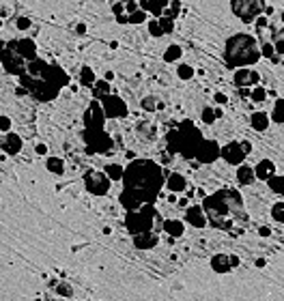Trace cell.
<instances>
[{"instance_id":"obj_1","label":"cell","mask_w":284,"mask_h":301,"mask_svg":"<svg viewBox=\"0 0 284 301\" xmlns=\"http://www.w3.org/2000/svg\"><path fill=\"white\" fill-rule=\"evenodd\" d=\"M170 172L151 159H133L127 168H123V185L125 191L133 194L142 205H153L157 200L162 185Z\"/></svg>"},{"instance_id":"obj_2","label":"cell","mask_w":284,"mask_h":301,"mask_svg":"<svg viewBox=\"0 0 284 301\" xmlns=\"http://www.w3.org/2000/svg\"><path fill=\"white\" fill-rule=\"evenodd\" d=\"M200 209L205 211L207 220H211L218 228H230L235 224V215L241 213V209H244V200H241L239 191L220 189L213 196H205Z\"/></svg>"},{"instance_id":"obj_3","label":"cell","mask_w":284,"mask_h":301,"mask_svg":"<svg viewBox=\"0 0 284 301\" xmlns=\"http://www.w3.org/2000/svg\"><path fill=\"white\" fill-rule=\"evenodd\" d=\"M261 58V52L256 48V39L246 33H239L226 41V60L232 67L246 69L247 65H254Z\"/></svg>"},{"instance_id":"obj_4","label":"cell","mask_w":284,"mask_h":301,"mask_svg":"<svg viewBox=\"0 0 284 301\" xmlns=\"http://www.w3.org/2000/svg\"><path fill=\"white\" fill-rule=\"evenodd\" d=\"M168 150L170 153H181L185 159H194L196 149L203 142V133L194 127L192 121H183L177 129L168 132Z\"/></svg>"},{"instance_id":"obj_5","label":"cell","mask_w":284,"mask_h":301,"mask_svg":"<svg viewBox=\"0 0 284 301\" xmlns=\"http://www.w3.org/2000/svg\"><path fill=\"white\" fill-rule=\"evenodd\" d=\"M162 217H159L157 209L153 205H142L138 211L133 213H127L125 226L132 235H142V232H153V226L159 224L162 226Z\"/></svg>"},{"instance_id":"obj_6","label":"cell","mask_w":284,"mask_h":301,"mask_svg":"<svg viewBox=\"0 0 284 301\" xmlns=\"http://www.w3.org/2000/svg\"><path fill=\"white\" fill-rule=\"evenodd\" d=\"M0 63H2L4 69H7L9 74H13V75H22L24 69H26V60H22L18 54H15L11 43H9V48L2 50V54H0Z\"/></svg>"},{"instance_id":"obj_7","label":"cell","mask_w":284,"mask_h":301,"mask_svg":"<svg viewBox=\"0 0 284 301\" xmlns=\"http://www.w3.org/2000/svg\"><path fill=\"white\" fill-rule=\"evenodd\" d=\"M84 185H86V189H89L91 194H97V196H103L108 189H110V181H108V176L103 172H99V170H91V172H86Z\"/></svg>"},{"instance_id":"obj_8","label":"cell","mask_w":284,"mask_h":301,"mask_svg":"<svg viewBox=\"0 0 284 301\" xmlns=\"http://www.w3.org/2000/svg\"><path fill=\"white\" fill-rule=\"evenodd\" d=\"M84 142L89 144V153H106L112 147V138L106 132H84Z\"/></svg>"},{"instance_id":"obj_9","label":"cell","mask_w":284,"mask_h":301,"mask_svg":"<svg viewBox=\"0 0 284 301\" xmlns=\"http://www.w3.org/2000/svg\"><path fill=\"white\" fill-rule=\"evenodd\" d=\"M101 110H103V116L106 118H118V116H125L127 114V106L121 97L116 95H108L101 99Z\"/></svg>"},{"instance_id":"obj_10","label":"cell","mask_w":284,"mask_h":301,"mask_svg":"<svg viewBox=\"0 0 284 301\" xmlns=\"http://www.w3.org/2000/svg\"><path fill=\"white\" fill-rule=\"evenodd\" d=\"M232 13H237L244 22H254L258 15L263 13V4L261 2H246V0H239V2H232Z\"/></svg>"},{"instance_id":"obj_11","label":"cell","mask_w":284,"mask_h":301,"mask_svg":"<svg viewBox=\"0 0 284 301\" xmlns=\"http://www.w3.org/2000/svg\"><path fill=\"white\" fill-rule=\"evenodd\" d=\"M103 110L97 101H93L89 106V110L84 112V123H86V132H103Z\"/></svg>"},{"instance_id":"obj_12","label":"cell","mask_w":284,"mask_h":301,"mask_svg":"<svg viewBox=\"0 0 284 301\" xmlns=\"http://www.w3.org/2000/svg\"><path fill=\"white\" fill-rule=\"evenodd\" d=\"M218 157H220V147H218V142H213V140H203V142L198 144V149H196V155H194V159H198L200 164H211Z\"/></svg>"},{"instance_id":"obj_13","label":"cell","mask_w":284,"mask_h":301,"mask_svg":"<svg viewBox=\"0 0 284 301\" xmlns=\"http://www.w3.org/2000/svg\"><path fill=\"white\" fill-rule=\"evenodd\" d=\"M13 50H15V54L19 56L22 60H26V63H30V60H35L37 58V45H35V41L33 39H19V41H13Z\"/></svg>"},{"instance_id":"obj_14","label":"cell","mask_w":284,"mask_h":301,"mask_svg":"<svg viewBox=\"0 0 284 301\" xmlns=\"http://www.w3.org/2000/svg\"><path fill=\"white\" fill-rule=\"evenodd\" d=\"M220 157H224L226 162L232 164V166H241L246 159V153L241 150L239 142H230V144H226L224 149H220Z\"/></svg>"},{"instance_id":"obj_15","label":"cell","mask_w":284,"mask_h":301,"mask_svg":"<svg viewBox=\"0 0 284 301\" xmlns=\"http://www.w3.org/2000/svg\"><path fill=\"white\" fill-rule=\"evenodd\" d=\"M261 75L256 71H250V69H239L235 74V84L239 88H250V86H256Z\"/></svg>"},{"instance_id":"obj_16","label":"cell","mask_w":284,"mask_h":301,"mask_svg":"<svg viewBox=\"0 0 284 301\" xmlns=\"http://www.w3.org/2000/svg\"><path fill=\"white\" fill-rule=\"evenodd\" d=\"M157 235L155 232H142V235H133V245L138 250H153L157 245Z\"/></svg>"},{"instance_id":"obj_17","label":"cell","mask_w":284,"mask_h":301,"mask_svg":"<svg viewBox=\"0 0 284 301\" xmlns=\"http://www.w3.org/2000/svg\"><path fill=\"white\" fill-rule=\"evenodd\" d=\"M185 220L189 222L192 226L196 228H203L207 226V217H205V211L200 209L198 205H194V207H188V211H185Z\"/></svg>"},{"instance_id":"obj_18","label":"cell","mask_w":284,"mask_h":301,"mask_svg":"<svg viewBox=\"0 0 284 301\" xmlns=\"http://www.w3.org/2000/svg\"><path fill=\"white\" fill-rule=\"evenodd\" d=\"M273 174H276V164H273L271 159H263V162L254 168V179L269 181Z\"/></svg>"},{"instance_id":"obj_19","label":"cell","mask_w":284,"mask_h":301,"mask_svg":"<svg viewBox=\"0 0 284 301\" xmlns=\"http://www.w3.org/2000/svg\"><path fill=\"white\" fill-rule=\"evenodd\" d=\"M166 188L168 191H172L174 196L179 194V191H183L185 188H188V181H185V176L183 174H179V172H170L166 176Z\"/></svg>"},{"instance_id":"obj_20","label":"cell","mask_w":284,"mask_h":301,"mask_svg":"<svg viewBox=\"0 0 284 301\" xmlns=\"http://www.w3.org/2000/svg\"><path fill=\"white\" fill-rule=\"evenodd\" d=\"M2 150L4 153H9V155H18L19 153V149H22V138L18 136V133H7V136L2 138Z\"/></svg>"},{"instance_id":"obj_21","label":"cell","mask_w":284,"mask_h":301,"mask_svg":"<svg viewBox=\"0 0 284 301\" xmlns=\"http://www.w3.org/2000/svg\"><path fill=\"white\" fill-rule=\"evenodd\" d=\"M118 200H121V205L127 209V213H133V211H138V209H140V207H142V202L138 200L133 194H129V191H121Z\"/></svg>"},{"instance_id":"obj_22","label":"cell","mask_w":284,"mask_h":301,"mask_svg":"<svg viewBox=\"0 0 284 301\" xmlns=\"http://www.w3.org/2000/svg\"><path fill=\"white\" fill-rule=\"evenodd\" d=\"M250 125H252V129H256V132H265V129L269 127V116H267V112H254L250 116Z\"/></svg>"},{"instance_id":"obj_23","label":"cell","mask_w":284,"mask_h":301,"mask_svg":"<svg viewBox=\"0 0 284 301\" xmlns=\"http://www.w3.org/2000/svg\"><path fill=\"white\" fill-rule=\"evenodd\" d=\"M162 228L168 232L170 237H181L185 232V226H183V222L181 220H166V222H162Z\"/></svg>"},{"instance_id":"obj_24","label":"cell","mask_w":284,"mask_h":301,"mask_svg":"<svg viewBox=\"0 0 284 301\" xmlns=\"http://www.w3.org/2000/svg\"><path fill=\"white\" fill-rule=\"evenodd\" d=\"M237 181H239L241 185H252L254 183V168L252 166H239V170H237Z\"/></svg>"},{"instance_id":"obj_25","label":"cell","mask_w":284,"mask_h":301,"mask_svg":"<svg viewBox=\"0 0 284 301\" xmlns=\"http://www.w3.org/2000/svg\"><path fill=\"white\" fill-rule=\"evenodd\" d=\"M211 267H213L218 273H226V271H230L228 256H226V254H215V256L211 258Z\"/></svg>"},{"instance_id":"obj_26","label":"cell","mask_w":284,"mask_h":301,"mask_svg":"<svg viewBox=\"0 0 284 301\" xmlns=\"http://www.w3.org/2000/svg\"><path fill=\"white\" fill-rule=\"evenodd\" d=\"M110 95V82L106 80H95V84H93V97L95 99H103V97Z\"/></svg>"},{"instance_id":"obj_27","label":"cell","mask_w":284,"mask_h":301,"mask_svg":"<svg viewBox=\"0 0 284 301\" xmlns=\"http://www.w3.org/2000/svg\"><path fill=\"white\" fill-rule=\"evenodd\" d=\"M103 174L108 176V181H121L123 179V166L118 164H108L103 168Z\"/></svg>"},{"instance_id":"obj_28","label":"cell","mask_w":284,"mask_h":301,"mask_svg":"<svg viewBox=\"0 0 284 301\" xmlns=\"http://www.w3.org/2000/svg\"><path fill=\"white\" fill-rule=\"evenodd\" d=\"M181 54H183L181 45H168L166 52H164V60H166V63H174V60L181 58Z\"/></svg>"},{"instance_id":"obj_29","label":"cell","mask_w":284,"mask_h":301,"mask_svg":"<svg viewBox=\"0 0 284 301\" xmlns=\"http://www.w3.org/2000/svg\"><path fill=\"white\" fill-rule=\"evenodd\" d=\"M45 166H48V170L50 172H54V174H63V170H65V164H63V159L60 157H48Z\"/></svg>"},{"instance_id":"obj_30","label":"cell","mask_w":284,"mask_h":301,"mask_svg":"<svg viewBox=\"0 0 284 301\" xmlns=\"http://www.w3.org/2000/svg\"><path fill=\"white\" fill-rule=\"evenodd\" d=\"M267 185H269L271 191H276V194H284V176L273 174L271 179L267 181Z\"/></svg>"},{"instance_id":"obj_31","label":"cell","mask_w":284,"mask_h":301,"mask_svg":"<svg viewBox=\"0 0 284 301\" xmlns=\"http://www.w3.org/2000/svg\"><path fill=\"white\" fill-rule=\"evenodd\" d=\"M82 84H86V86L95 84V71L91 67H82Z\"/></svg>"},{"instance_id":"obj_32","label":"cell","mask_w":284,"mask_h":301,"mask_svg":"<svg viewBox=\"0 0 284 301\" xmlns=\"http://www.w3.org/2000/svg\"><path fill=\"white\" fill-rule=\"evenodd\" d=\"M177 75L181 80H189V77H194V69L189 65H179L177 67Z\"/></svg>"},{"instance_id":"obj_33","label":"cell","mask_w":284,"mask_h":301,"mask_svg":"<svg viewBox=\"0 0 284 301\" xmlns=\"http://www.w3.org/2000/svg\"><path fill=\"white\" fill-rule=\"evenodd\" d=\"M157 24H159V30H162V35L164 33H172V30H174V22H172V19H168V18H159Z\"/></svg>"},{"instance_id":"obj_34","label":"cell","mask_w":284,"mask_h":301,"mask_svg":"<svg viewBox=\"0 0 284 301\" xmlns=\"http://www.w3.org/2000/svg\"><path fill=\"white\" fill-rule=\"evenodd\" d=\"M271 215L276 222H284V202H276V205H273Z\"/></svg>"},{"instance_id":"obj_35","label":"cell","mask_w":284,"mask_h":301,"mask_svg":"<svg viewBox=\"0 0 284 301\" xmlns=\"http://www.w3.org/2000/svg\"><path fill=\"white\" fill-rule=\"evenodd\" d=\"M144 19H147V13L142 11V9H138L136 13H132V15H127V22L129 24H142Z\"/></svg>"},{"instance_id":"obj_36","label":"cell","mask_w":284,"mask_h":301,"mask_svg":"<svg viewBox=\"0 0 284 301\" xmlns=\"http://www.w3.org/2000/svg\"><path fill=\"white\" fill-rule=\"evenodd\" d=\"M258 52H261V56H267V58H271V60H280L276 56V52H273V45L271 43H263V48L258 50Z\"/></svg>"},{"instance_id":"obj_37","label":"cell","mask_w":284,"mask_h":301,"mask_svg":"<svg viewBox=\"0 0 284 301\" xmlns=\"http://www.w3.org/2000/svg\"><path fill=\"white\" fill-rule=\"evenodd\" d=\"M282 110H284V101L276 99V106H273V116H271L276 123H282Z\"/></svg>"},{"instance_id":"obj_38","label":"cell","mask_w":284,"mask_h":301,"mask_svg":"<svg viewBox=\"0 0 284 301\" xmlns=\"http://www.w3.org/2000/svg\"><path fill=\"white\" fill-rule=\"evenodd\" d=\"M250 97H252L254 101H263V99L267 97V91H265V88H261V86H254V88L250 91Z\"/></svg>"},{"instance_id":"obj_39","label":"cell","mask_w":284,"mask_h":301,"mask_svg":"<svg viewBox=\"0 0 284 301\" xmlns=\"http://www.w3.org/2000/svg\"><path fill=\"white\" fill-rule=\"evenodd\" d=\"M203 123H215V108H205L203 110Z\"/></svg>"},{"instance_id":"obj_40","label":"cell","mask_w":284,"mask_h":301,"mask_svg":"<svg viewBox=\"0 0 284 301\" xmlns=\"http://www.w3.org/2000/svg\"><path fill=\"white\" fill-rule=\"evenodd\" d=\"M155 103H157V101H155V97H144V99L140 101V106H142V110L153 112L155 108H157V106H155Z\"/></svg>"},{"instance_id":"obj_41","label":"cell","mask_w":284,"mask_h":301,"mask_svg":"<svg viewBox=\"0 0 284 301\" xmlns=\"http://www.w3.org/2000/svg\"><path fill=\"white\" fill-rule=\"evenodd\" d=\"M149 33H151L153 37H164V35H162V30H159L157 19H151V22H149Z\"/></svg>"},{"instance_id":"obj_42","label":"cell","mask_w":284,"mask_h":301,"mask_svg":"<svg viewBox=\"0 0 284 301\" xmlns=\"http://www.w3.org/2000/svg\"><path fill=\"white\" fill-rule=\"evenodd\" d=\"M112 13L116 15H125V2H116V4H112Z\"/></svg>"},{"instance_id":"obj_43","label":"cell","mask_w":284,"mask_h":301,"mask_svg":"<svg viewBox=\"0 0 284 301\" xmlns=\"http://www.w3.org/2000/svg\"><path fill=\"white\" fill-rule=\"evenodd\" d=\"M138 9H140V4H138V2H125V15L136 13Z\"/></svg>"},{"instance_id":"obj_44","label":"cell","mask_w":284,"mask_h":301,"mask_svg":"<svg viewBox=\"0 0 284 301\" xmlns=\"http://www.w3.org/2000/svg\"><path fill=\"white\" fill-rule=\"evenodd\" d=\"M0 129H2V132H9V129H11V118L0 116Z\"/></svg>"},{"instance_id":"obj_45","label":"cell","mask_w":284,"mask_h":301,"mask_svg":"<svg viewBox=\"0 0 284 301\" xmlns=\"http://www.w3.org/2000/svg\"><path fill=\"white\" fill-rule=\"evenodd\" d=\"M28 26H30V19H26V18H19V19H18V28H19V30H26Z\"/></svg>"},{"instance_id":"obj_46","label":"cell","mask_w":284,"mask_h":301,"mask_svg":"<svg viewBox=\"0 0 284 301\" xmlns=\"http://www.w3.org/2000/svg\"><path fill=\"white\" fill-rule=\"evenodd\" d=\"M228 263H230V269H232V267H237V264H239V256L230 254V256H228Z\"/></svg>"},{"instance_id":"obj_47","label":"cell","mask_w":284,"mask_h":301,"mask_svg":"<svg viewBox=\"0 0 284 301\" xmlns=\"http://www.w3.org/2000/svg\"><path fill=\"white\" fill-rule=\"evenodd\" d=\"M35 150H37L39 155H45V153H48V147H45V144H37V147H35Z\"/></svg>"},{"instance_id":"obj_48","label":"cell","mask_w":284,"mask_h":301,"mask_svg":"<svg viewBox=\"0 0 284 301\" xmlns=\"http://www.w3.org/2000/svg\"><path fill=\"white\" fill-rule=\"evenodd\" d=\"M162 162H164V164L172 162V153H170V150H168V153H162Z\"/></svg>"},{"instance_id":"obj_49","label":"cell","mask_w":284,"mask_h":301,"mask_svg":"<svg viewBox=\"0 0 284 301\" xmlns=\"http://www.w3.org/2000/svg\"><path fill=\"white\" fill-rule=\"evenodd\" d=\"M215 101H218V103H226V95H224V93H215Z\"/></svg>"},{"instance_id":"obj_50","label":"cell","mask_w":284,"mask_h":301,"mask_svg":"<svg viewBox=\"0 0 284 301\" xmlns=\"http://www.w3.org/2000/svg\"><path fill=\"white\" fill-rule=\"evenodd\" d=\"M258 232H261V237H269V235H271V230H269V228H265V226H263Z\"/></svg>"},{"instance_id":"obj_51","label":"cell","mask_w":284,"mask_h":301,"mask_svg":"<svg viewBox=\"0 0 284 301\" xmlns=\"http://www.w3.org/2000/svg\"><path fill=\"white\" fill-rule=\"evenodd\" d=\"M250 91H252V88H241V97H250Z\"/></svg>"},{"instance_id":"obj_52","label":"cell","mask_w":284,"mask_h":301,"mask_svg":"<svg viewBox=\"0 0 284 301\" xmlns=\"http://www.w3.org/2000/svg\"><path fill=\"white\" fill-rule=\"evenodd\" d=\"M112 77H114V74H112V71H106V77H103V80H106V82H110Z\"/></svg>"},{"instance_id":"obj_53","label":"cell","mask_w":284,"mask_h":301,"mask_svg":"<svg viewBox=\"0 0 284 301\" xmlns=\"http://www.w3.org/2000/svg\"><path fill=\"white\" fill-rule=\"evenodd\" d=\"M177 205H179V207H188V198H181V200H177Z\"/></svg>"},{"instance_id":"obj_54","label":"cell","mask_w":284,"mask_h":301,"mask_svg":"<svg viewBox=\"0 0 284 301\" xmlns=\"http://www.w3.org/2000/svg\"><path fill=\"white\" fill-rule=\"evenodd\" d=\"M76 33H84V24H77L76 26Z\"/></svg>"},{"instance_id":"obj_55","label":"cell","mask_w":284,"mask_h":301,"mask_svg":"<svg viewBox=\"0 0 284 301\" xmlns=\"http://www.w3.org/2000/svg\"><path fill=\"white\" fill-rule=\"evenodd\" d=\"M0 144H2V136H0Z\"/></svg>"}]
</instances>
